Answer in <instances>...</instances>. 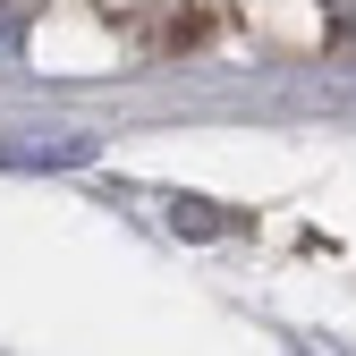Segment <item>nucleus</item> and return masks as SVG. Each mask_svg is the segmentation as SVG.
Listing matches in <instances>:
<instances>
[{"mask_svg":"<svg viewBox=\"0 0 356 356\" xmlns=\"http://www.w3.org/2000/svg\"><path fill=\"white\" fill-rule=\"evenodd\" d=\"M94 145L85 136H68V145H0V161H26V170H68V161H85Z\"/></svg>","mask_w":356,"mask_h":356,"instance_id":"nucleus-1","label":"nucleus"},{"mask_svg":"<svg viewBox=\"0 0 356 356\" xmlns=\"http://www.w3.org/2000/svg\"><path fill=\"white\" fill-rule=\"evenodd\" d=\"M170 229H187V238H220L229 220H220V212H204V204H170Z\"/></svg>","mask_w":356,"mask_h":356,"instance_id":"nucleus-2","label":"nucleus"}]
</instances>
